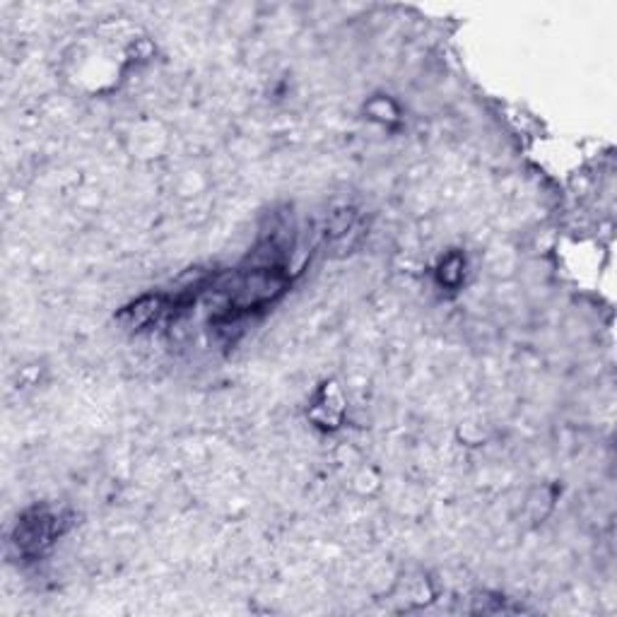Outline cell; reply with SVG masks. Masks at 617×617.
Here are the masks:
<instances>
[{
  "label": "cell",
  "instance_id": "1",
  "mask_svg": "<svg viewBox=\"0 0 617 617\" xmlns=\"http://www.w3.org/2000/svg\"><path fill=\"white\" fill-rule=\"evenodd\" d=\"M56 516L46 514V511H34L32 516L20 521L17 526V540L22 552H39L41 548L51 543V538L56 536Z\"/></svg>",
  "mask_w": 617,
  "mask_h": 617
}]
</instances>
